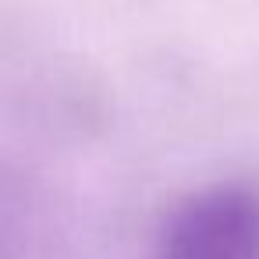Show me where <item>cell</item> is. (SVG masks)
<instances>
[{
	"instance_id": "6da1fadb",
	"label": "cell",
	"mask_w": 259,
	"mask_h": 259,
	"mask_svg": "<svg viewBox=\"0 0 259 259\" xmlns=\"http://www.w3.org/2000/svg\"><path fill=\"white\" fill-rule=\"evenodd\" d=\"M160 259H259V192L213 185L185 199L163 227Z\"/></svg>"
}]
</instances>
